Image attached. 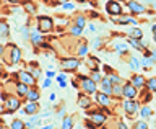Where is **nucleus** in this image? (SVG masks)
<instances>
[{
    "label": "nucleus",
    "mask_w": 156,
    "mask_h": 129,
    "mask_svg": "<svg viewBox=\"0 0 156 129\" xmlns=\"http://www.w3.org/2000/svg\"><path fill=\"white\" fill-rule=\"evenodd\" d=\"M78 78L81 80V88H83V92H85L86 95H93V93H96V92H98V83H96V82H93L90 77L80 75Z\"/></svg>",
    "instance_id": "f257e3e1"
},
{
    "label": "nucleus",
    "mask_w": 156,
    "mask_h": 129,
    "mask_svg": "<svg viewBox=\"0 0 156 129\" xmlns=\"http://www.w3.org/2000/svg\"><path fill=\"white\" fill-rule=\"evenodd\" d=\"M136 95H138V88H135L130 82H125L122 85V97L125 100H135Z\"/></svg>",
    "instance_id": "f03ea898"
},
{
    "label": "nucleus",
    "mask_w": 156,
    "mask_h": 129,
    "mask_svg": "<svg viewBox=\"0 0 156 129\" xmlns=\"http://www.w3.org/2000/svg\"><path fill=\"white\" fill-rule=\"evenodd\" d=\"M125 5L129 7L132 15H143V13H146V7L141 5V3H138L136 0H127Z\"/></svg>",
    "instance_id": "7ed1b4c3"
},
{
    "label": "nucleus",
    "mask_w": 156,
    "mask_h": 129,
    "mask_svg": "<svg viewBox=\"0 0 156 129\" xmlns=\"http://www.w3.org/2000/svg\"><path fill=\"white\" fill-rule=\"evenodd\" d=\"M106 12L111 15V17H119L122 15V5L117 2V0H109L106 3Z\"/></svg>",
    "instance_id": "20e7f679"
},
{
    "label": "nucleus",
    "mask_w": 156,
    "mask_h": 129,
    "mask_svg": "<svg viewBox=\"0 0 156 129\" xmlns=\"http://www.w3.org/2000/svg\"><path fill=\"white\" fill-rule=\"evenodd\" d=\"M140 105L141 103H138L136 100H125L122 106H124V111L127 113V115L132 116V115H135V113L140 110Z\"/></svg>",
    "instance_id": "39448f33"
},
{
    "label": "nucleus",
    "mask_w": 156,
    "mask_h": 129,
    "mask_svg": "<svg viewBox=\"0 0 156 129\" xmlns=\"http://www.w3.org/2000/svg\"><path fill=\"white\" fill-rule=\"evenodd\" d=\"M37 26H39V31L46 33V31H51V29H52L54 21H52V18H49V17H39Z\"/></svg>",
    "instance_id": "423d86ee"
},
{
    "label": "nucleus",
    "mask_w": 156,
    "mask_h": 129,
    "mask_svg": "<svg viewBox=\"0 0 156 129\" xmlns=\"http://www.w3.org/2000/svg\"><path fill=\"white\" fill-rule=\"evenodd\" d=\"M81 64L78 59H63L62 61V67H63V70H67V72H72V70H76L78 67H80Z\"/></svg>",
    "instance_id": "0eeeda50"
},
{
    "label": "nucleus",
    "mask_w": 156,
    "mask_h": 129,
    "mask_svg": "<svg viewBox=\"0 0 156 129\" xmlns=\"http://www.w3.org/2000/svg\"><path fill=\"white\" fill-rule=\"evenodd\" d=\"M106 120H107V116L102 111H93V113H90V121L94 123L96 126H102L106 123Z\"/></svg>",
    "instance_id": "6e6552de"
},
{
    "label": "nucleus",
    "mask_w": 156,
    "mask_h": 129,
    "mask_svg": "<svg viewBox=\"0 0 156 129\" xmlns=\"http://www.w3.org/2000/svg\"><path fill=\"white\" fill-rule=\"evenodd\" d=\"M130 83L135 88H138V90H140V88H145L146 87V78L143 75H140V74H135V75L130 78Z\"/></svg>",
    "instance_id": "1a4fd4ad"
},
{
    "label": "nucleus",
    "mask_w": 156,
    "mask_h": 129,
    "mask_svg": "<svg viewBox=\"0 0 156 129\" xmlns=\"http://www.w3.org/2000/svg\"><path fill=\"white\" fill-rule=\"evenodd\" d=\"M96 101L102 108H107V106H111V95H106L102 92H96Z\"/></svg>",
    "instance_id": "9d476101"
},
{
    "label": "nucleus",
    "mask_w": 156,
    "mask_h": 129,
    "mask_svg": "<svg viewBox=\"0 0 156 129\" xmlns=\"http://www.w3.org/2000/svg\"><path fill=\"white\" fill-rule=\"evenodd\" d=\"M18 77H20V80H21V83H24V85H34V82H36L31 74H29V72H24V70L20 72Z\"/></svg>",
    "instance_id": "9b49d317"
},
{
    "label": "nucleus",
    "mask_w": 156,
    "mask_h": 129,
    "mask_svg": "<svg viewBox=\"0 0 156 129\" xmlns=\"http://www.w3.org/2000/svg\"><path fill=\"white\" fill-rule=\"evenodd\" d=\"M78 105H80L83 110H88L91 106V98L86 95V93H80L78 95Z\"/></svg>",
    "instance_id": "f8f14e48"
},
{
    "label": "nucleus",
    "mask_w": 156,
    "mask_h": 129,
    "mask_svg": "<svg viewBox=\"0 0 156 129\" xmlns=\"http://www.w3.org/2000/svg\"><path fill=\"white\" fill-rule=\"evenodd\" d=\"M99 83H101V92L102 93H106V95H112V83L109 82V78L102 77V80Z\"/></svg>",
    "instance_id": "ddd939ff"
},
{
    "label": "nucleus",
    "mask_w": 156,
    "mask_h": 129,
    "mask_svg": "<svg viewBox=\"0 0 156 129\" xmlns=\"http://www.w3.org/2000/svg\"><path fill=\"white\" fill-rule=\"evenodd\" d=\"M20 59H21V52H20V49L16 46H12V47H10V62L16 64V62H20Z\"/></svg>",
    "instance_id": "4468645a"
},
{
    "label": "nucleus",
    "mask_w": 156,
    "mask_h": 129,
    "mask_svg": "<svg viewBox=\"0 0 156 129\" xmlns=\"http://www.w3.org/2000/svg\"><path fill=\"white\" fill-rule=\"evenodd\" d=\"M20 108V101L16 98H8L7 100V113H12V111H16Z\"/></svg>",
    "instance_id": "2eb2a0df"
},
{
    "label": "nucleus",
    "mask_w": 156,
    "mask_h": 129,
    "mask_svg": "<svg viewBox=\"0 0 156 129\" xmlns=\"http://www.w3.org/2000/svg\"><path fill=\"white\" fill-rule=\"evenodd\" d=\"M31 41L34 46H39V44L42 43V36L39 34V29H33L31 31Z\"/></svg>",
    "instance_id": "dca6fc26"
},
{
    "label": "nucleus",
    "mask_w": 156,
    "mask_h": 129,
    "mask_svg": "<svg viewBox=\"0 0 156 129\" xmlns=\"http://www.w3.org/2000/svg\"><path fill=\"white\" fill-rule=\"evenodd\" d=\"M129 38H135V39H141L143 38V31L138 28V26H133L129 31Z\"/></svg>",
    "instance_id": "f3484780"
},
{
    "label": "nucleus",
    "mask_w": 156,
    "mask_h": 129,
    "mask_svg": "<svg viewBox=\"0 0 156 129\" xmlns=\"http://www.w3.org/2000/svg\"><path fill=\"white\" fill-rule=\"evenodd\" d=\"M151 115H153V110H151L148 105H143V108H140V116L143 118V120L151 118Z\"/></svg>",
    "instance_id": "a211bd4d"
},
{
    "label": "nucleus",
    "mask_w": 156,
    "mask_h": 129,
    "mask_svg": "<svg viewBox=\"0 0 156 129\" xmlns=\"http://www.w3.org/2000/svg\"><path fill=\"white\" fill-rule=\"evenodd\" d=\"M37 110H39V105L36 101H31L29 105H26V108H24V113H26V115H34Z\"/></svg>",
    "instance_id": "6ab92c4d"
},
{
    "label": "nucleus",
    "mask_w": 156,
    "mask_h": 129,
    "mask_svg": "<svg viewBox=\"0 0 156 129\" xmlns=\"http://www.w3.org/2000/svg\"><path fill=\"white\" fill-rule=\"evenodd\" d=\"M129 66H130V69L132 70H138V69L141 67V64H140V59H136V57H130L129 59Z\"/></svg>",
    "instance_id": "aec40b11"
},
{
    "label": "nucleus",
    "mask_w": 156,
    "mask_h": 129,
    "mask_svg": "<svg viewBox=\"0 0 156 129\" xmlns=\"http://www.w3.org/2000/svg\"><path fill=\"white\" fill-rule=\"evenodd\" d=\"M146 88H148L151 93H156V77H151L146 80Z\"/></svg>",
    "instance_id": "412c9836"
},
{
    "label": "nucleus",
    "mask_w": 156,
    "mask_h": 129,
    "mask_svg": "<svg viewBox=\"0 0 156 129\" xmlns=\"http://www.w3.org/2000/svg\"><path fill=\"white\" fill-rule=\"evenodd\" d=\"M16 92H18V95H21V97H26V93L29 92L28 90V85H24V83L20 82L18 85H16Z\"/></svg>",
    "instance_id": "4be33fe9"
},
{
    "label": "nucleus",
    "mask_w": 156,
    "mask_h": 129,
    "mask_svg": "<svg viewBox=\"0 0 156 129\" xmlns=\"http://www.w3.org/2000/svg\"><path fill=\"white\" fill-rule=\"evenodd\" d=\"M112 95H114L115 98H122V85L120 83L112 85Z\"/></svg>",
    "instance_id": "5701e85b"
},
{
    "label": "nucleus",
    "mask_w": 156,
    "mask_h": 129,
    "mask_svg": "<svg viewBox=\"0 0 156 129\" xmlns=\"http://www.w3.org/2000/svg\"><path fill=\"white\" fill-rule=\"evenodd\" d=\"M26 98H28L29 101H37L39 100V92L37 90H29L26 93Z\"/></svg>",
    "instance_id": "b1692460"
},
{
    "label": "nucleus",
    "mask_w": 156,
    "mask_h": 129,
    "mask_svg": "<svg viewBox=\"0 0 156 129\" xmlns=\"http://www.w3.org/2000/svg\"><path fill=\"white\" fill-rule=\"evenodd\" d=\"M90 78H91L93 82L99 83V82L102 80V75H101V72H99V70H91V75H90Z\"/></svg>",
    "instance_id": "393cba45"
},
{
    "label": "nucleus",
    "mask_w": 156,
    "mask_h": 129,
    "mask_svg": "<svg viewBox=\"0 0 156 129\" xmlns=\"http://www.w3.org/2000/svg\"><path fill=\"white\" fill-rule=\"evenodd\" d=\"M140 64H141V67H148V69L154 66L153 59H151V57H145V56H143V59L140 61Z\"/></svg>",
    "instance_id": "a878e982"
},
{
    "label": "nucleus",
    "mask_w": 156,
    "mask_h": 129,
    "mask_svg": "<svg viewBox=\"0 0 156 129\" xmlns=\"http://www.w3.org/2000/svg\"><path fill=\"white\" fill-rule=\"evenodd\" d=\"M12 129H26V124L21 120H15L12 123Z\"/></svg>",
    "instance_id": "bb28decb"
},
{
    "label": "nucleus",
    "mask_w": 156,
    "mask_h": 129,
    "mask_svg": "<svg viewBox=\"0 0 156 129\" xmlns=\"http://www.w3.org/2000/svg\"><path fill=\"white\" fill-rule=\"evenodd\" d=\"M73 127V120L72 118H65V120H63V123H62V129H72Z\"/></svg>",
    "instance_id": "cd10ccee"
},
{
    "label": "nucleus",
    "mask_w": 156,
    "mask_h": 129,
    "mask_svg": "<svg viewBox=\"0 0 156 129\" xmlns=\"http://www.w3.org/2000/svg\"><path fill=\"white\" fill-rule=\"evenodd\" d=\"M132 129H148V124H146V121L140 120V121H136L135 124L132 126Z\"/></svg>",
    "instance_id": "c85d7f7f"
},
{
    "label": "nucleus",
    "mask_w": 156,
    "mask_h": 129,
    "mask_svg": "<svg viewBox=\"0 0 156 129\" xmlns=\"http://www.w3.org/2000/svg\"><path fill=\"white\" fill-rule=\"evenodd\" d=\"M88 64H90V67H91V70H98V59L96 57H88Z\"/></svg>",
    "instance_id": "c756f323"
},
{
    "label": "nucleus",
    "mask_w": 156,
    "mask_h": 129,
    "mask_svg": "<svg viewBox=\"0 0 156 129\" xmlns=\"http://www.w3.org/2000/svg\"><path fill=\"white\" fill-rule=\"evenodd\" d=\"M24 8H26V12H28V13H31V15L36 13V7H34L31 2H24Z\"/></svg>",
    "instance_id": "7c9ffc66"
},
{
    "label": "nucleus",
    "mask_w": 156,
    "mask_h": 129,
    "mask_svg": "<svg viewBox=\"0 0 156 129\" xmlns=\"http://www.w3.org/2000/svg\"><path fill=\"white\" fill-rule=\"evenodd\" d=\"M114 49H115V52H119V54H125L127 52V44H115Z\"/></svg>",
    "instance_id": "2f4dec72"
},
{
    "label": "nucleus",
    "mask_w": 156,
    "mask_h": 129,
    "mask_svg": "<svg viewBox=\"0 0 156 129\" xmlns=\"http://www.w3.org/2000/svg\"><path fill=\"white\" fill-rule=\"evenodd\" d=\"M107 78H109V82L112 83V85H115V83H120V77L115 75V74H111V75L107 77Z\"/></svg>",
    "instance_id": "473e14b6"
},
{
    "label": "nucleus",
    "mask_w": 156,
    "mask_h": 129,
    "mask_svg": "<svg viewBox=\"0 0 156 129\" xmlns=\"http://www.w3.org/2000/svg\"><path fill=\"white\" fill-rule=\"evenodd\" d=\"M75 26H78V28H83V26H85V17H76Z\"/></svg>",
    "instance_id": "72a5a7b5"
},
{
    "label": "nucleus",
    "mask_w": 156,
    "mask_h": 129,
    "mask_svg": "<svg viewBox=\"0 0 156 129\" xmlns=\"http://www.w3.org/2000/svg\"><path fill=\"white\" fill-rule=\"evenodd\" d=\"M86 52H88V46L86 44H81V46L78 47V56H86Z\"/></svg>",
    "instance_id": "f704fd0d"
},
{
    "label": "nucleus",
    "mask_w": 156,
    "mask_h": 129,
    "mask_svg": "<svg viewBox=\"0 0 156 129\" xmlns=\"http://www.w3.org/2000/svg\"><path fill=\"white\" fill-rule=\"evenodd\" d=\"M0 34H2V36H7L8 34V25H5V23L0 25Z\"/></svg>",
    "instance_id": "c9c22d12"
},
{
    "label": "nucleus",
    "mask_w": 156,
    "mask_h": 129,
    "mask_svg": "<svg viewBox=\"0 0 156 129\" xmlns=\"http://www.w3.org/2000/svg\"><path fill=\"white\" fill-rule=\"evenodd\" d=\"M83 31V28H78V26H73L72 28V34H75V36H80Z\"/></svg>",
    "instance_id": "e433bc0d"
},
{
    "label": "nucleus",
    "mask_w": 156,
    "mask_h": 129,
    "mask_svg": "<svg viewBox=\"0 0 156 129\" xmlns=\"http://www.w3.org/2000/svg\"><path fill=\"white\" fill-rule=\"evenodd\" d=\"M93 46H94V47H101V46H102V39H101V38L94 39V43H93Z\"/></svg>",
    "instance_id": "4c0bfd02"
},
{
    "label": "nucleus",
    "mask_w": 156,
    "mask_h": 129,
    "mask_svg": "<svg viewBox=\"0 0 156 129\" xmlns=\"http://www.w3.org/2000/svg\"><path fill=\"white\" fill-rule=\"evenodd\" d=\"M20 31H21V34H23L24 38H28V34H29V31H28V28H24V26H21V28H20Z\"/></svg>",
    "instance_id": "58836bf2"
},
{
    "label": "nucleus",
    "mask_w": 156,
    "mask_h": 129,
    "mask_svg": "<svg viewBox=\"0 0 156 129\" xmlns=\"http://www.w3.org/2000/svg\"><path fill=\"white\" fill-rule=\"evenodd\" d=\"M86 127H88V129H94V127H96V124H94V123H91L90 120H88V121H86Z\"/></svg>",
    "instance_id": "ea45409f"
},
{
    "label": "nucleus",
    "mask_w": 156,
    "mask_h": 129,
    "mask_svg": "<svg viewBox=\"0 0 156 129\" xmlns=\"http://www.w3.org/2000/svg\"><path fill=\"white\" fill-rule=\"evenodd\" d=\"M63 8H65V10H73V3H63Z\"/></svg>",
    "instance_id": "a19ab883"
},
{
    "label": "nucleus",
    "mask_w": 156,
    "mask_h": 129,
    "mask_svg": "<svg viewBox=\"0 0 156 129\" xmlns=\"http://www.w3.org/2000/svg\"><path fill=\"white\" fill-rule=\"evenodd\" d=\"M117 129H129V127H127L122 121H119V123H117Z\"/></svg>",
    "instance_id": "79ce46f5"
},
{
    "label": "nucleus",
    "mask_w": 156,
    "mask_h": 129,
    "mask_svg": "<svg viewBox=\"0 0 156 129\" xmlns=\"http://www.w3.org/2000/svg\"><path fill=\"white\" fill-rule=\"evenodd\" d=\"M57 80H58V83H62V82H65V75L63 74H60V75L57 77Z\"/></svg>",
    "instance_id": "37998d69"
},
{
    "label": "nucleus",
    "mask_w": 156,
    "mask_h": 129,
    "mask_svg": "<svg viewBox=\"0 0 156 129\" xmlns=\"http://www.w3.org/2000/svg\"><path fill=\"white\" fill-rule=\"evenodd\" d=\"M150 57L153 59V62H156V51H151V54H150Z\"/></svg>",
    "instance_id": "c03bdc74"
},
{
    "label": "nucleus",
    "mask_w": 156,
    "mask_h": 129,
    "mask_svg": "<svg viewBox=\"0 0 156 129\" xmlns=\"http://www.w3.org/2000/svg\"><path fill=\"white\" fill-rule=\"evenodd\" d=\"M88 29H90V31H96V26H94V25H90V26H88Z\"/></svg>",
    "instance_id": "a18cd8bd"
},
{
    "label": "nucleus",
    "mask_w": 156,
    "mask_h": 129,
    "mask_svg": "<svg viewBox=\"0 0 156 129\" xmlns=\"http://www.w3.org/2000/svg\"><path fill=\"white\" fill-rule=\"evenodd\" d=\"M49 85H51V80H49V78H47V80L44 82V87H49Z\"/></svg>",
    "instance_id": "49530a36"
},
{
    "label": "nucleus",
    "mask_w": 156,
    "mask_h": 129,
    "mask_svg": "<svg viewBox=\"0 0 156 129\" xmlns=\"http://www.w3.org/2000/svg\"><path fill=\"white\" fill-rule=\"evenodd\" d=\"M151 31H153V33H156V23L153 25V26H151Z\"/></svg>",
    "instance_id": "de8ad7c7"
},
{
    "label": "nucleus",
    "mask_w": 156,
    "mask_h": 129,
    "mask_svg": "<svg viewBox=\"0 0 156 129\" xmlns=\"http://www.w3.org/2000/svg\"><path fill=\"white\" fill-rule=\"evenodd\" d=\"M57 2H58V3H62V5H63V3H67V2H68V0H57Z\"/></svg>",
    "instance_id": "09e8293b"
},
{
    "label": "nucleus",
    "mask_w": 156,
    "mask_h": 129,
    "mask_svg": "<svg viewBox=\"0 0 156 129\" xmlns=\"http://www.w3.org/2000/svg\"><path fill=\"white\" fill-rule=\"evenodd\" d=\"M8 2H10V3H18L20 0H8Z\"/></svg>",
    "instance_id": "8fccbe9b"
},
{
    "label": "nucleus",
    "mask_w": 156,
    "mask_h": 129,
    "mask_svg": "<svg viewBox=\"0 0 156 129\" xmlns=\"http://www.w3.org/2000/svg\"><path fill=\"white\" fill-rule=\"evenodd\" d=\"M153 43L156 44V33H153Z\"/></svg>",
    "instance_id": "3c124183"
},
{
    "label": "nucleus",
    "mask_w": 156,
    "mask_h": 129,
    "mask_svg": "<svg viewBox=\"0 0 156 129\" xmlns=\"http://www.w3.org/2000/svg\"><path fill=\"white\" fill-rule=\"evenodd\" d=\"M3 54V46H0V56Z\"/></svg>",
    "instance_id": "603ef678"
},
{
    "label": "nucleus",
    "mask_w": 156,
    "mask_h": 129,
    "mask_svg": "<svg viewBox=\"0 0 156 129\" xmlns=\"http://www.w3.org/2000/svg\"><path fill=\"white\" fill-rule=\"evenodd\" d=\"M42 129H52V126H46V127H42Z\"/></svg>",
    "instance_id": "864d4df0"
},
{
    "label": "nucleus",
    "mask_w": 156,
    "mask_h": 129,
    "mask_svg": "<svg viewBox=\"0 0 156 129\" xmlns=\"http://www.w3.org/2000/svg\"><path fill=\"white\" fill-rule=\"evenodd\" d=\"M0 113H3V106L2 105H0Z\"/></svg>",
    "instance_id": "5fc2aeb1"
},
{
    "label": "nucleus",
    "mask_w": 156,
    "mask_h": 129,
    "mask_svg": "<svg viewBox=\"0 0 156 129\" xmlns=\"http://www.w3.org/2000/svg\"><path fill=\"white\" fill-rule=\"evenodd\" d=\"M153 8H154V12H156V2L153 3Z\"/></svg>",
    "instance_id": "6e6d98bb"
},
{
    "label": "nucleus",
    "mask_w": 156,
    "mask_h": 129,
    "mask_svg": "<svg viewBox=\"0 0 156 129\" xmlns=\"http://www.w3.org/2000/svg\"><path fill=\"white\" fill-rule=\"evenodd\" d=\"M99 129H107V127H106V126H101V127H99Z\"/></svg>",
    "instance_id": "4d7b16f0"
},
{
    "label": "nucleus",
    "mask_w": 156,
    "mask_h": 129,
    "mask_svg": "<svg viewBox=\"0 0 156 129\" xmlns=\"http://www.w3.org/2000/svg\"><path fill=\"white\" fill-rule=\"evenodd\" d=\"M0 72H2V66H0Z\"/></svg>",
    "instance_id": "13d9d810"
},
{
    "label": "nucleus",
    "mask_w": 156,
    "mask_h": 129,
    "mask_svg": "<svg viewBox=\"0 0 156 129\" xmlns=\"http://www.w3.org/2000/svg\"><path fill=\"white\" fill-rule=\"evenodd\" d=\"M154 126H156V123H154Z\"/></svg>",
    "instance_id": "bf43d9fd"
},
{
    "label": "nucleus",
    "mask_w": 156,
    "mask_h": 129,
    "mask_svg": "<svg viewBox=\"0 0 156 129\" xmlns=\"http://www.w3.org/2000/svg\"><path fill=\"white\" fill-rule=\"evenodd\" d=\"M0 25H2V23H0Z\"/></svg>",
    "instance_id": "052dcab7"
}]
</instances>
